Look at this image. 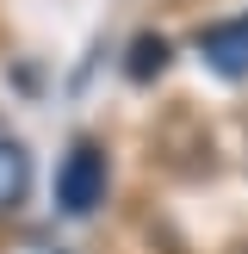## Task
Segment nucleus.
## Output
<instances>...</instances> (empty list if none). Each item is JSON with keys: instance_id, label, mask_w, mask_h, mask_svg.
<instances>
[{"instance_id": "f257e3e1", "label": "nucleus", "mask_w": 248, "mask_h": 254, "mask_svg": "<svg viewBox=\"0 0 248 254\" xmlns=\"http://www.w3.org/2000/svg\"><path fill=\"white\" fill-rule=\"evenodd\" d=\"M106 186H112L106 143H93V136L68 143V155H62V168H56V211L62 217H93V211L106 205Z\"/></svg>"}, {"instance_id": "f03ea898", "label": "nucleus", "mask_w": 248, "mask_h": 254, "mask_svg": "<svg viewBox=\"0 0 248 254\" xmlns=\"http://www.w3.org/2000/svg\"><path fill=\"white\" fill-rule=\"evenodd\" d=\"M192 44H198V56H205V68L217 74V81H248V12L205 25Z\"/></svg>"}, {"instance_id": "7ed1b4c3", "label": "nucleus", "mask_w": 248, "mask_h": 254, "mask_svg": "<svg viewBox=\"0 0 248 254\" xmlns=\"http://www.w3.org/2000/svg\"><path fill=\"white\" fill-rule=\"evenodd\" d=\"M31 192V149L19 136H0V211H19Z\"/></svg>"}, {"instance_id": "20e7f679", "label": "nucleus", "mask_w": 248, "mask_h": 254, "mask_svg": "<svg viewBox=\"0 0 248 254\" xmlns=\"http://www.w3.org/2000/svg\"><path fill=\"white\" fill-rule=\"evenodd\" d=\"M168 56H174V44L161 31H136L130 50H124V74H130V81H155V74L168 68Z\"/></svg>"}]
</instances>
